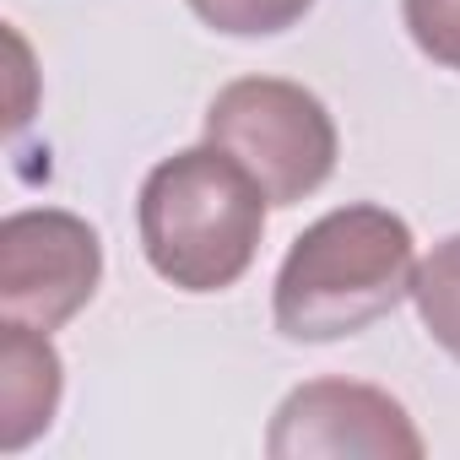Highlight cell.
<instances>
[{
  "mask_svg": "<svg viewBox=\"0 0 460 460\" xmlns=\"http://www.w3.org/2000/svg\"><path fill=\"white\" fill-rule=\"evenodd\" d=\"M66 368L49 331L6 320L0 325V449L22 455L39 433H49L60 411Z\"/></svg>",
  "mask_w": 460,
  "mask_h": 460,
  "instance_id": "8992f818",
  "label": "cell"
},
{
  "mask_svg": "<svg viewBox=\"0 0 460 460\" xmlns=\"http://www.w3.org/2000/svg\"><path fill=\"white\" fill-rule=\"evenodd\" d=\"M103 282L98 227L60 206H28L0 222V314L60 331Z\"/></svg>",
  "mask_w": 460,
  "mask_h": 460,
  "instance_id": "277c9868",
  "label": "cell"
},
{
  "mask_svg": "<svg viewBox=\"0 0 460 460\" xmlns=\"http://www.w3.org/2000/svg\"><path fill=\"white\" fill-rule=\"evenodd\" d=\"M422 433L411 411L358 379H309L288 390L266 428L271 460H422Z\"/></svg>",
  "mask_w": 460,
  "mask_h": 460,
  "instance_id": "5b68a950",
  "label": "cell"
},
{
  "mask_svg": "<svg viewBox=\"0 0 460 460\" xmlns=\"http://www.w3.org/2000/svg\"><path fill=\"white\" fill-rule=\"evenodd\" d=\"M206 141L239 157L271 206L309 200L336 173V119L331 109L282 76H239L206 103Z\"/></svg>",
  "mask_w": 460,
  "mask_h": 460,
  "instance_id": "3957f363",
  "label": "cell"
},
{
  "mask_svg": "<svg viewBox=\"0 0 460 460\" xmlns=\"http://www.w3.org/2000/svg\"><path fill=\"white\" fill-rule=\"evenodd\" d=\"M184 6L222 39H271L298 28L314 0H184Z\"/></svg>",
  "mask_w": 460,
  "mask_h": 460,
  "instance_id": "ba28073f",
  "label": "cell"
},
{
  "mask_svg": "<svg viewBox=\"0 0 460 460\" xmlns=\"http://www.w3.org/2000/svg\"><path fill=\"white\" fill-rule=\"evenodd\" d=\"M411 304L422 314V331L460 363V234L433 244L428 261H417Z\"/></svg>",
  "mask_w": 460,
  "mask_h": 460,
  "instance_id": "52a82bcc",
  "label": "cell"
},
{
  "mask_svg": "<svg viewBox=\"0 0 460 460\" xmlns=\"http://www.w3.org/2000/svg\"><path fill=\"white\" fill-rule=\"evenodd\" d=\"M417 239L390 206H336L293 239L271 314L288 341H341L411 298Z\"/></svg>",
  "mask_w": 460,
  "mask_h": 460,
  "instance_id": "6da1fadb",
  "label": "cell"
},
{
  "mask_svg": "<svg viewBox=\"0 0 460 460\" xmlns=\"http://www.w3.org/2000/svg\"><path fill=\"white\" fill-rule=\"evenodd\" d=\"M401 22L433 66L460 71V0H401Z\"/></svg>",
  "mask_w": 460,
  "mask_h": 460,
  "instance_id": "9c48e42d",
  "label": "cell"
},
{
  "mask_svg": "<svg viewBox=\"0 0 460 460\" xmlns=\"http://www.w3.org/2000/svg\"><path fill=\"white\" fill-rule=\"evenodd\" d=\"M266 206V190L239 157L211 141L184 146L163 157L141 184V255L179 293H222L255 266Z\"/></svg>",
  "mask_w": 460,
  "mask_h": 460,
  "instance_id": "7a4b0ae2",
  "label": "cell"
}]
</instances>
